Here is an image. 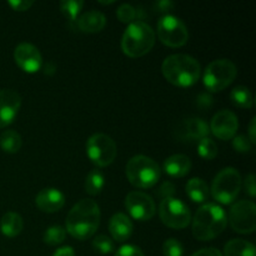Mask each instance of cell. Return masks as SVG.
<instances>
[{
    "label": "cell",
    "mask_w": 256,
    "mask_h": 256,
    "mask_svg": "<svg viewBox=\"0 0 256 256\" xmlns=\"http://www.w3.org/2000/svg\"><path fill=\"white\" fill-rule=\"evenodd\" d=\"M228 216L224 209L214 202H208L195 214L192 220V235L200 242H209L225 230Z\"/></svg>",
    "instance_id": "2"
},
{
    "label": "cell",
    "mask_w": 256,
    "mask_h": 256,
    "mask_svg": "<svg viewBox=\"0 0 256 256\" xmlns=\"http://www.w3.org/2000/svg\"><path fill=\"white\" fill-rule=\"evenodd\" d=\"M198 152L202 159L212 160L218 155V145L212 138H202L198 142Z\"/></svg>",
    "instance_id": "28"
},
{
    "label": "cell",
    "mask_w": 256,
    "mask_h": 256,
    "mask_svg": "<svg viewBox=\"0 0 256 256\" xmlns=\"http://www.w3.org/2000/svg\"><path fill=\"white\" fill-rule=\"evenodd\" d=\"M172 6H174V4H172V2H169V0H164V2H158L156 4H155V9H156L159 12H170V10L172 9Z\"/></svg>",
    "instance_id": "39"
},
{
    "label": "cell",
    "mask_w": 256,
    "mask_h": 256,
    "mask_svg": "<svg viewBox=\"0 0 256 256\" xmlns=\"http://www.w3.org/2000/svg\"><path fill=\"white\" fill-rule=\"evenodd\" d=\"M24 222L22 216L14 212H9L2 215L0 220V230L8 238H14L22 232Z\"/></svg>",
    "instance_id": "20"
},
{
    "label": "cell",
    "mask_w": 256,
    "mask_h": 256,
    "mask_svg": "<svg viewBox=\"0 0 256 256\" xmlns=\"http://www.w3.org/2000/svg\"><path fill=\"white\" fill-rule=\"evenodd\" d=\"M0 146L5 152H18L22 148V136L15 130H5L0 135Z\"/></svg>",
    "instance_id": "25"
},
{
    "label": "cell",
    "mask_w": 256,
    "mask_h": 256,
    "mask_svg": "<svg viewBox=\"0 0 256 256\" xmlns=\"http://www.w3.org/2000/svg\"><path fill=\"white\" fill-rule=\"evenodd\" d=\"M14 59L20 69L30 74L39 72L42 64L39 49L30 42H22L15 48Z\"/></svg>",
    "instance_id": "14"
},
{
    "label": "cell",
    "mask_w": 256,
    "mask_h": 256,
    "mask_svg": "<svg viewBox=\"0 0 256 256\" xmlns=\"http://www.w3.org/2000/svg\"><path fill=\"white\" fill-rule=\"evenodd\" d=\"M232 146L239 152H249L252 149V142L245 135H238L232 138Z\"/></svg>",
    "instance_id": "33"
},
{
    "label": "cell",
    "mask_w": 256,
    "mask_h": 256,
    "mask_svg": "<svg viewBox=\"0 0 256 256\" xmlns=\"http://www.w3.org/2000/svg\"><path fill=\"white\" fill-rule=\"evenodd\" d=\"M78 29L84 32H99L106 25V18L102 12L89 10L75 20Z\"/></svg>",
    "instance_id": "18"
},
{
    "label": "cell",
    "mask_w": 256,
    "mask_h": 256,
    "mask_svg": "<svg viewBox=\"0 0 256 256\" xmlns=\"http://www.w3.org/2000/svg\"><path fill=\"white\" fill-rule=\"evenodd\" d=\"M100 224L99 205L92 199H82L72 208L66 218V230L78 240H86L95 234Z\"/></svg>",
    "instance_id": "1"
},
{
    "label": "cell",
    "mask_w": 256,
    "mask_h": 256,
    "mask_svg": "<svg viewBox=\"0 0 256 256\" xmlns=\"http://www.w3.org/2000/svg\"><path fill=\"white\" fill-rule=\"evenodd\" d=\"M242 189V176L234 168H225L216 176L212 185V198L218 202L230 205L235 202Z\"/></svg>",
    "instance_id": "6"
},
{
    "label": "cell",
    "mask_w": 256,
    "mask_h": 256,
    "mask_svg": "<svg viewBox=\"0 0 256 256\" xmlns=\"http://www.w3.org/2000/svg\"><path fill=\"white\" fill-rule=\"evenodd\" d=\"M230 99H232V104L242 108V109H252L254 105V96H252V92L249 88L242 86V85H239L232 90Z\"/></svg>",
    "instance_id": "24"
},
{
    "label": "cell",
    "mask_w": 256,
    "mask_h": 256,
    "mask_svg": "<svg viewBox=\"0 0 256 256\" xmlns=\"http://www.w3.org/2000/svg\"><path fill=\"white\" fill-rule=\"evenodd\" d=\"M236 66L229 59H218L210 62L204 72V85L209 92H219L234 82Z\"/></svg>",
    "instance_id": "7"
},
{
    "label": "cell",
    "mask_w": 256,
    "mask_h": 256,
    "mask_svg": "<svg viewBox=\"0 0 256 256\" xmlns=\"http://www.w3.org/2000/svg\"><path fill=\"white\" fill-rule=\"evenodd\" d=\"M92 248L99 254L106 255L112 252V250H114V242L109 236H106V235H98L92 240Z\"/></svg>",
    "instance_id": "30"
},
{
    "label": "cell",
    "mask_w": 256,
    "mask_h": 256,
    "mask_svg": "<svg viewBox=\"0 0 256 256\" xmlns=\"http://www.w3.org/2000/svg\"><path fill=\"white\" fill-rule=\"evenodd\" d=\"M65 235H66V230L64 228L60 226V225H54V226H50L49 229H46L42 239H44L45 244L55 246V245H59L64 242Z\"/></svg>",
    "instance_id": "29"
},
{
    "label": "cell",
    "mask_w": 256,
    "mask_h": 256,
    "mask_svg": "<svg viewBox=\"0 0 256 256\" xmlns=\"http://www.w3.org/2000/svg\"><path fill=\"white\" fill-rule=\"evenodd\" d=\"M174 185L170 182H165L162 186L158 190V195H159L162 199H168V198H172L174 194Z\"/></svg>",
    "instance_id": "35"
},
{
    "label": "cell",
    "mask_w": 256,
    "mask_h": 256,
    "mask_svg": "<svg viewBox=\"0 0 256 256\" xmlns=\"http://www.w3.org/2000/svg\"><path fill=\"white\" fill-rule=\"evenodd\" d=\"M35 204L42 212H59L65 204V196L60 190L54 188H46L38 192L35 198Z\"/></svg>",
    "instance_id": "16"
},
{
    "label": "cell",
    "mask_w": 256,
    "mask_h": 256,
    "mask_svg": "<svg viewBox=\"0 0 256 256\" xmlns=\"http://www.w3.org/2000/svg\"><path fill=\"white\" fill-rule=\"evenodd\" d=\"M126 176L134 186L140 189L152 188L160 179V168L155 160L145 155H135L128 162Z\"/></svg>",
    "instance_id": "5"
},
{
    "label": "cell",
    "mask_w": 256,
    "mask_h": 256,
    "mask_svg": "<svg viewBox=\"0 0 256 256\" xmlns=\"http://www.w3.org/2000/svg\"><path fill=\"white\" fill-rule=\"evenodd\" d=\"M162 254L164 256H184V248L179 240L172 238L162 244Z\"/></svg>",
    "instance_id": "31"
},
{
    "label": "cell",
    "mask_w": 256,
    "mask_h": 256,
    "mask_svg": "<svg viewBox=\"0 0 256 256\" xmlns=\"http://www.w3.org/2000/svg\"><path fill=\"white\" fill-rule=\"evenodd\" d=\"M184 134L188 139L202 140V138H206L210 132V128L205 120L202 118H192L184 122Z\"/></svg>",
    "instance_id": "21"
},
{
    "label": "cell",
    "mask_w": 256,
    "mask_h": 256,
    "mask_svg": "<svg viewBox=\"0 0 256 256\" xmlns=\"http://www.w3.org/2000/svg\"><path fill=\"white\" fill-rule=\"evenodd\" d=\"M86 154L95 165L104 168L114 162L118 154V148L109 135L98 132L88 139Z\"/></svg>",
    "instance_id": "8"
},
{
    "label": "cell",
    "mask_w": 256,
    "mask_h": 256,
    "mask_svg": "<svg viewBox=\"0 0 256 256\" xmlns=\"http://www.w3.org/2000/svg\"><path fill=\"white\" fill-rule=\"evenodd\" d=\"M186 194L188 196L192 199V202L202 204V202H206L208 196H209V188L208 184L200 178H194V179L189 180L186 184Z\"/></svg>",
    "instance_id": "22"
},
{
    "label": "cell",
    "mask_w": 256,
    "mask_h": 256,
    "mask_svg": "<svg viewBox=\"0 0 256 256\" xmlns=\"http://www.w3.org/2000/svg\"><path fill=\"white\" fill-rule=\"evenodd\" d=\"M52 256H75V252L72 246H62L58 249Z\"/></svg>",
    "instance_id": "40"
},
{
    "label": "cell",
    "mask_w": 256,
    "mask_h": 256,
    "mask_svg": "<svg viewBox=\"0 0 256 256\" xmlns=\"http://www.w3.org/2000/svg\"><path fill=\"white\" fill-rule=\"evenodd\" d=\"M114 2H100V4H112Z\"/></svg>",
    "instance_id": "43"
},
{
    "label": "cell",
    "mask_w": 256,
    "mask_h": 256,
    "mask_svg": "<svg viewBox=\"0 0 256 256\" xmlns=\"http://www.w3.org/2000/svg\"><path fill=\"white\" fill-rule=\"evenodd\" d=\"M192 169V160L182 154L172 155L164 162V172L172 178H182Z\"/></svg>",
    "instance_id": "19"
},
{
    "label": "cell",
    "mask_w": 256,
    "mask_h": 256,
    "mask_svg": "<svg viewBox=\"0 0 256 256\" xmlns=\"http://www.w3.org/2000/svg\"><path fill=\"white\" fill-rule=\"evenodd\" d=\"M159 215L162 222L172 229H184L192 220L190 210L180 199L168 198L160 202Z\"/></svg>",
    "instance_id": "10"
},
{
    "label": "cell",
    "mask_w": 256,
    "mask_h": 256,
    "mask_svg": "<svg viewBox=\"0 0 256 256\" xmlns=\"http://www.w3.org/2000/svg\"><path fill=\"white\" fill-rule=\"evenodd\" d=\"M32 4H34V2H32V0H16V2L15 0H10L9 2L10 6L14 10H18V12H25Z\"/></svg>",
    "instance_id": "37"
},
{
    "label": "cell",
    "mask_w": 256,
    "mask_h": 256,
    "mask_svg": "<svg viewBox=\"0 0 256 256\" xmlns=\"http://www.w3.org/2000/svg\"><path fill=\"white\" fill-rule=\"evenodd\" d=\"M244 188L246 194H249L250 196L254 198L256 195V185H255V176L254 174H249L244 180Z\"/></svg>",
    "instance_id": "36"
},
{
    "label": "cell",
    "mask_w": 256,
    "mask_h": 256,
    "mask_svg": "<svg viewBox=\"0 0 256 256\" xmlns=\"http://www.w3.org/2000/svg\"><path fill=\"white\" fill-rule=\"evenodd\" d=\"M255 130H256V118L254 116L252 119V122H250V125H249V140L252 142V145L256 142Z\"/></svg>",
    "instance_id": "41"
},
{
    "label": "cell",
    "mask_w": 256,
    "mask_h": 256,
    "mask_svg": "<svg viewBox=\"0 0 256 256\" xmlns=\"http://www.w3.org/2000/svg\"><path fill=\"white\" fill-rule=\"evenodd\" d=\"M132 222L129 218L122 212L112 215L109 222V232L112 234V239L116 242H122L129 239L132 234Z\"/></svg>",
    "instance_id": "17"
},
{
    "label": "cell",
    "mask_w": 256,
    "mask_h": 256,
    "mask_svg": "<svg viewBox=\"0 0 256 256\" xmlns=\"http://www.w3.org/2000/svg\"><path fill=\"white\" fill-rule=\"evenodd\" d=\"M155 44V32L149 24L135 20L128 25L122 38V49L130 58L148 54Z\"/></svg>",
    "instance_id": "4"
},
{
    "label": "cell",
    "mask_w": 256,
    "mask_h": 256,
    "mask_svg": "<svg viewBox=\"0 0 256 256\" xmlns=\"http://www.w3.org/2000/svg\"><path fill=\"white\" fill-rule=\"evenodd\" d=\"M212 96H210V95H206V94H202V95H200L199 96V99H198V104H202V102H204V104H206V106H208V102H212Z\"/></svg>",
    "instance_id": "42"
},
{
    "label": "cell",
    "mask_w": 256,
    "mask_h": 256,
    "mask_svg": "<svg viewBox=\"0 0 256 256\" xmlns=\"http://www.w3.org/2000/svg\"><path fill=\"white\" fill-rule=\"evenodd\" d=\"M125 206L134 219L148 222L155 215V202L150 195L142 192H132L126 195Z\"/></svg>",
    "instance_id": "12"
},
{
    "label": "cell",
    "mask_w": 256,
    "mask_h": 256,
    "mask_svg": "<svg viewBox=\"0 0 256 256\" xmlns=\"http://www.w3.org/2000/svg\"><path fill=\"white\" fill-rule=\"evenodd\" d=\"M192 256H222V252L215 248H206V249H202L199 252H194Z\"/></svg>",
    "instance_id": "38"
},
{
    "label": "cell",
    "mask_w": 256,
    "mask_h": 256,
    "mask_svg": "<svg viewBox=\"0 0 256 256\" xmlns=\"http://www.w3.org/2000/svg\"><path fill=\"white\" fill-rule=\"evenodd\" d=\"M22 105V96L12 89L0 90V128L12 124Z\"/></svg>",
    "instance_id": "15"
},
{
    "label": "cell",
    "mask_w": 256,
    "mask_h": 256,
    "mask_svg": "<svg viewBox=\"0 0 256 256\" xmlns=\"http://www.w3.org/2000/svg\"><path fill=\"white\" fill-rule=\"evenodd\" d=\"M162 75L165 79L176 86H192L199 80V62L186 54H174L168 56L162 65Z\"/></svg>",
    "instance_id": "3"
},
{
    "label": "cell",
    "mask_w": 256,
    "mask_h": 256,
    "mask_svg": "<svg viewBox=\"0 0 256 256\" xmlns=\"http://www.w3.org/2000/svg\"><path fill=\"white\" fill-rule=\"evenodd\" d=\"M210 132L220 140H232L236 135L239 122L238 116L230 110H220L212 116Z\"/></svg>",
    "instance_id": "13"
},
{
    "label": "cell",
    "mask_w": 256,
    "mask_h": 256,
    "mask_svg": "<svg viewBox=\"0 0 256 256\" xmlns=\"http://www.w3.org/2000/svg\"><path fill=\"white\" fill-rule=\"evenodd\" d=\"M138 12L132 5L130 4H122L116 10L118 19L122 22H135Z\"/></svg>",
    "instance_id": "32"
},
{
    "label": "cell",
    "mask_w": 256,
    "mask_h": 256,
    "mask_svg": "<svg viewBox=\"0 0 256 256\" xmlns=\"http://www.w3.org/2000/svg\"><path fill=\"white\" fill-rule=\"evenodd\" d=\"M114 256H144V252H142V249L135 245L128 244L120 248Z\"/></svg>",
    "instance_id": "34"
},
{
    "label": "cell",
    "mask_w": 256,
    "mask_h": 256,
    "mask_svg": "<svg viewBox=\"0 0 256 256\" xmlns=\"http://www.w3.org/2000/svg\"><path fill=\"white\" fill-rule=\"evenodd\" d=\"M230 225L239 234H252L256 229V206L250 200H240L229 212Z\"/></svg>",
    "instance_id": "11"
},
{
    "label": "cell",
    "mask_w": 256,
    "mask_h": 256,
    "mask_svg": "<svg viewBox=\"0 0 256 256\" xmlns=\"http://www.w3.org/2000/svg\"><path fill=\"white\" fill-rule=\"evenodd\" d=\"M82 6H84V2L82 0H62L60 2V9L70 22H75Z\"/></svg>",
    "instance_id": "27"
},
{
    "label": "cell",
    "mask_w": 256,
    "mask_h": 256,
    "mask_svg": "<svg viewBox=\"0 0 256 256\" xmlns=\"http://www.w3.org/2000/svg\"><path fill=\"white\" fill-rule=\"evenodd\" d=\"M156 32L160 42L170 48L182 46L189 39L186 25L174 15H164L160 18Z\"/></svg>",
    "instance_id": "9"
},
{
    "label": "cell",
    "mask_w": 256,
    "mask_h": 256,
    "mask_svg": "<svg viewBox=\"0 0 256 256\" xmlns=\"http://www.w3.org/2000/svg\"><path fill=\"white\" fill-rule=\"evenodd\" d=\"M105 185V178L100 170L94 169L88 174L85 179V190L89 195H98L102 192Z\"/></svg>",
    "instance_id": "26"
},
{
    "label": "cell",
    "mask_w": 256,
    "mask_h": 256,
    "mask_svg": "<svg viewBox=\"0 0 256 256\" xmlns=\"http://www.w3.org/2000/svg\"><path fill=\"white\" fill-rule=\"evenodd\" d=\"M225 256H255V246L242 239H232L225 244Z\"/></svg>",
    "instance_id": "23"
}]
</instances>
